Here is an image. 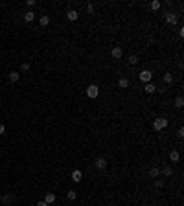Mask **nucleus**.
<instances>
[{
	"label": "nucleus",
	"instance_id": "obj_29",
	"mask_svg": "<svg viewBox=\"0 0 184 206\" xmlns=\"http://www.w3.org/2000/svg\"><path fill=\"white\" fill-rule=\"evenodd\" d=\"M37 206H48V204H46V203H39Z\"/></svg>",
	"mask_w": 184,
	"mask_h": 206
},
{
	"label": "nucleus",
	"instance_id": "obj_28",
	"mask_svg": "<svg viewBox=\"0 0 184 206\" xmlns=\"http://www.w3.org/2000/svg\"><path fill=\"white\" fill-rule=\"evenodd\" d=\"M6 133V125H2V123H0V134H4Z\"/></svg>",
	"mask_w": 184,
	"mask_h": 206
},
{
	"label": "nucleus",
	"instance_id": "obj_19",
	"mask_svg": "<svg viewBox=\"0 0 184 206\" xmlns=\"http://www.w3.org/2000/svg\"><path fill=\"white\" fill-rule=\"evenodd\" d=\"M66 197H68V201H74V199H76V197H77V193L74 192V190H70V192L66 193Z\"/></svg>",
	"mask_w": 184,
	"mask_h": 206
},
{
	"label": "nucleus",
	"instance_id": "obj_16",
	"mask_svg": "<svg viewBox=\"0 0 184 206\" xmlns=\"http://www.w3.org/2000/svg\"><path fill=\"white\" fill-rule=\"evenodd\" d=\"M164 81H166L168 85H171V83H173V76H171L169 72H166V74H164Z\"/></svg>",
	"mask_w": 184,
	"mask_h": 206
},
{
	"label": "nucleus",
	"instance_id": "obj_14",
	"mask_svg": "<svg viewBox=\"0 0 184 206\" xmlns=\"http://www.w3.org/2000/svg\"><path fill=\"white\" fill-rule=\"evenodd\" d=\"M118 85H120V88H127L129 87V79L127 77H122V79L118 81Z\"/></svg>",
	"mask_w": 184,
	"mask_h": 206
},
{
	"label": "nucleus",
	"instance_id": "obj_9",
	"mask_svg": "<svg viewBox=\"0 0 184 206\" xmlns=\"http://www.w3.org/2000/svg\"><path fill=\"white\" fill-rule=\"evenodd\" d=\"M144 90L147 92V94H153V92H156V87L153 83H146V87H144Z\"/></svg>",
	"mask_w": 184,
	"mask_h": 206
},
{
	"label": "nucleus",
	"instance_id": "obj_18",
	"mask_svg": "<svg viewBox=\"0 0 184 206\" xmlns=\"http://www.w3.org/2000/svg\"><path fill=\"white\" fill-rule=\"evenodd\" d=\"M162 175H164V177H171V175H173V169L168 166V168H164V169H162Z\"/></svg>",
	"mask_w": 184,
	"mask_h": 206
},
{
	"label": "nucleus",
	"instance_id": "obj_26",
	"mask_svg": "<svg viewBox=\"0 0 184 206\" xmlns=\"http://www.w3.org/2000/svg\"><path fill=\"white\" fill-rule=\"evenodd\" d=\"M177 134H179V138H184V129H182V127L179 129V133H177Z\"/></svg>",
	"mask_w": 184,
	"mask_h": 206
},
{
	"label": "nucleus",
	"instance_id": "obj_5",
	"mask_svg": "<svg viewBox=\"0 0 184 206\" xmlns=\"http://www.w3.org/2000/svg\"><path fill=\"white\" fill-rule=\"evenodd\" d=\"M166 22L168 24H175V22H177V15L175 13H166Z\"/></svg>",
	"mask_w": 184,
	"mask_h": 206
},
{
	"label": "nucleus",
	"instance_id": "obj_1",
	"mask_svg": "<svg viewBox=\"0 0 184 206\" xmlns=\"http://www.w3.org/2000/svg\"><path fill=\"white\" fill-rule=\"evenodd\" d=\"M87 96L88 98H98V96H100V87H98V85H88V88H87Z\"/></svg>",
	"mask_w": 184,
	"mask_h": 206
},
{
	"label": "nucleus",
	"instance_id": "obj_21",
	"mask_svg": "<svg viewBox=\"0 0 184 206\" xmlns=\"http://www.w3.org/2000/svg\"><path fill=\"white\" fill-rule=\"evenodd\" d=\"M182 105H184V99H182V96H179V98L175 99V107H179V109H181Z\"/></svg>",
	"mask_w": 184,
	"mask_h": 206
},
{
	"label": "nucleus",
	"instance_id": "obj_22",
	"mask_svg": "<svg viewBox=\"0 0 184 206\" xmlns=\"http://www.w3.org/2000/svg\"><path fill=\"white\" fill-rule=\"evenodd\" d=\"M41 24H42V26H48V24H50V18L46 17V15H42V17H41Z\"/></svg>",
	"mask_w": 184,
	"mask_h": 206
},
{
	"label": "nucleus",
	"instance_id": "obj_13",
	"mask_svg": "<svg viewBox=\"0 0 184 206\" xmlns=\"http://www.w3.org/2000/svg\"><path fill=\"white\" fill-rule=\"evenodd\" d=\"M179 158H181V155H179L177 151H171L169 153V160L171 162H179Z\"/></svg>",
	"mask_w": 184,
	"mask_h": 206
},
{
	"label": "nucleus",
	"instance_id": "obj_30",
	"mask_svg": "<svg viewBox=\"0 0 184 206\" xmlns=\"http://www.w3.org/2000/svg\"><path fill=\"white\" fill-rule=\"evenodd\" d=\"M155 206H158V204H155Z\"/></svg>",
	"mask_w": 184,
	"mask_h": 206
},
{
	"label": "nucleus",
	"instance_id": "obj_24",
	"mask_svg": "<svg viewBox=\"0 0 184 206\" xmlns=\"http://www.w3.org/2000/svg\"><path fill=\"white\" fill-rule=\"evenodd\" d=\"M22 70H24V72H28V70H30V63H22Z\"/></svg>",
	"mask_w": 184,
	"mask_h": 206
},
{
	"label": "nucleus",
	"instance_id": "obj_3",
	"mask_svg": "<svg viewBox=\"0 0 184 206\" xmlns=\"http://www.w3.org/2000/svg\"><path fill=\"white\" fill-rule=\"evenodd\" d=\"M138 77H140V81H144V83H149L153 76H151V72H149V70H142V72L138 74Z\"/></svg>",
	"mask_w": 184,
	"mask_h": 206
},
{
	"label": "nucleus",
	"instance_id": "obj_17",
	"mask_svg": "<svg viewBox=\"0 0 184 206\" xmlns=\"http://www.w3.org/2000/svg\"><path fill=\"white\" fill-rule=\"evenodd\" d=\"M149 175L153 178H156V177H160V169L158 168H151V171H149Z\"/></svg>",
	"mask_w": 184,
	"mask_h": 206
},
{
	"label": "nucleus",
	"instance_id": "obj_6",
	"mask_svg": "<svg viewBox=\"0 0 184 206\" xmlns=\"http://www.w3.org/2000/svg\"><path fill=\"white\" fill-rule=\"evenodd\" d=\"M81 178H83V173H81L79 169H76V171H72V180H74V182H79Z\"/></svg>",
	"mask_w": 184,
	"mask_h": 206
},
{
	"label": "nucleus",
	"instance_id": "obj_23",
	"mask_svg": "<svg viewBox=\"0 0 184 206\" xmlns=\"http://www.w3.org/2000/svg\"><path fill=\"white\" fill-rule=\"evenodd\" d=\"M136 63H138V57H136V55H131V57H129V64H136Z\"/></svg>",
	"mask_w": 184,
	"mask_h": 206
},
{
	"label": "nucleus",
	"instance_id": "obj_25",
	"mask_svg": "<svg viewBox=\"0 0 184 206\" xmlns=\"http://www.w3.org/2000/svg\"><path fill=\"white\" fill-rule=\"evenodd\" d=\"M87 11H88V13H92V11H94V6H92V4H87Z\"/></svg>",
	"mask_w": 184,
	"mask_h": 206
},
{
	"label": "nucleus",
	"instance_id": "obj_20",
	"mask_svg": "<svg viewBox=\"0 0 184 206\" xmlns=\"http://www.w3.org/2000/svg\"><path fill=\"white\" fill-rule=\"evenodd\" d=\"M151 9H153V11L160 9V2H158V0H153V2H151Z\"/></svg>",
	"mask_w": 184,
	"mask_h": 206
},
{
	"label": "nucleus",
	"instance_id": "obj_8",
	"mask_svg": "<svg viewBox=\"0 0 184 206\" xmlns=\"http://www.w3.org/2000/svg\"><path fill=\"white\" fill-rule=\"evenodd\" d=\"M96 168L98 169H105L107 168V160H105V158H98L96 160Z\"/></svg>",
	"mask_w": 184,
	"mask_h": 206
},
{
	"label": "nucleus",
	"instance_id": "obj_11",
	"mask_svg": "<svg viewBox=\"0 0 184 206\" xmlns=\"http://www.w3.org/2000/svg\"><path fill=\"white\" fill-rule=\"evenodd\" d=\"M44 203H46V204L55 203V193H48V195H46V199H44Z\"/></svg>",
	"mask_w": 184,
	"mask_h": 206
},
{
	"label": "nucleus",
	"instance_id": "obj_2",
	"mask_svg": "<svg viewBox=\"0 0 184 206\" xmlns=\"http://www.w3.org/2000/svg\"><path fill=\"white\" fill-rule=\"evenodd\" d=\"M153 127H155L156 131L166 129V127H168V120H166V118H156L155 122H153Z\"/></svg>",
	"mask_w": 184,
	"mask_h": 206
},
{
	"label": "nucleus",
	"instance_id": "obj_7",
	"mask_svg": "<svg viewBox=\"0 0 184 206\" xmlns=\"http://www.w3.org/2000/svg\"><path fill=\"white\" fill-rule=\"evenodd\" d=\"M18 77H20V74H18V72H11V74H7V79H9L11 83H17Z\"/></svg>",
	"mask_w": 184,
	"mask_h": 206
},
{
	"label": "nucleus",
	"instance_id": "obj_10",
	"mask_svg": "<svg viewBox=\"0 0 184 206\" xmlns=\"http://www.w3.org/2000/svg\"><path fill=\"white\" fill-rule=\"evenodd\" d=\"M77 17H79V15H77V11H74V9H70L68 13H66V18H68V20H77Z\"/></svg>",
	"mask_w": 184,
	"mask_h": 206
},
{
	"label": "nucleus",
	"instance_id": "obj_4",
	"mask_svg": "<svg viewBox=\"0 0 184 206\" xmlns=\"http://www.w3.org/2000/svg\"><path fill=\"white\" fill-rule=\"evenodd\" d=\"M111 55L114 57V59H120V57L123 55V50L120 48V46H116V48H112V52H111Z\"/></svg>",
	"mask_w": 184,
	"mask_h": 206
},
{
	"label": "nucleus",
	"instance_id": "obj_27",
	"mask_svg": "<svg viewBox=\"0 0 184 206\" xmlns=\"http://www.w3.org/2000/svg\"><path fill=\"white\" fill-rule=\"evenodd\" d=\"M155 184H156V188H164V182H162V180H156Z\"/></svg>",
	"mask_w": 184,
	"mask_h": 206
},
{
	"label": "nucleus",
	"instance_id": "obj_15",
	"mask_svg": "<svg viewBox=\"0 0 184 206\" xmlns=\"http://www.w3.org/2000/svg\"><path fill=\"white\" fill-rule=\"evenodd\" d=\"M24 18H26V22H31V20H33V18H35V13H33V11H26Z\"/></svg>",
	"mask_w": 184,
	"mask_h": 206
},
{
	"label": "nucleus",
	"instance_id": "obj_12",
	"mask_svg": "<svg viewBox=\"0 0 184 206\" xmlns=\"http://www.w3.org/2000/svg\"><path fill=\"white\" fill-rule=\"evenodd\" d=\"M0 201H2L4 204H9V203H13V201H15V197L13 195H6V197H0Z\"/></svg>",
	"mask_w": 184,
	"mask_h": 206
}]
</instances>
